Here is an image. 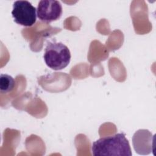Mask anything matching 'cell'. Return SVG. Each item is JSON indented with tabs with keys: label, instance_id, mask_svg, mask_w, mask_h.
<instances>
[{
	"label": "cell",
	"instance_id": "6da1fadb",
	"mask_svg": "<svg viewBox=\"0 0 156 156\" xmlns=\"http://www.w3.org/2000/svg\"><path fill=\"white\" fill-rule=\"evenodd\" d=\"M91 151L94 156H131L128 140L123 133L102 137L93 143Z\"/></svg>",
	"mask_w": 156,
	"mask_h": 156
},
{
	"label": "cell",
	"instance_id": "7a4b0ae2",
	"mask_svg": "<svg viewBox=\"0 0 156 156\" xmlns=\"http://www.w3.org/2000/svg\"><path fill=\"white\" fill-rule=\"evenodd\" d=\"M44 60L46 65L53 70L58 71L66 68L71 60L69 48L61 42L48 43L44 52Z\"/></svg>",
	"mask_w": 156,
	"mask_h": 156
},
{
	"label": "cell",
	"instance_id": "8992f818",
	"mask_svg": "<svg viewBox=\"0 0 156 156\" xmlns=\"http://www.w3.org/2000/svg\"><path fill=\"white\" fill-rule=\"evenodd\" d=\"M15 85L14 79L10 75L1 74L0 75V91L1 93L11 92Z\"/></svg>",
	"mask_w": 156,
	"mask_h": 156
},
{
	"label": "cell",
	"instance_id": "3957f363",
	"mask_svg": "<svg viewBox=\"0 0 156 156\" xmlns=\"http://www.w3.org/2000/svg\"><path fill=\"white\" fill-rule=\"evenodd\" d=\"M12 15L14 21L23 26L30 27L36 23L37 9L27 1L14 2Z\"/></svg>",
	"mask_w": 156,
	"mask_h": 156
},
{
	"label": "cell",
	"instance_id": "5b68a950",
	"mask_svg": "<svg viewBox=\"0 0 156 156\" xmlns=\"http://www.w3.org/2000/svg\"><path fill=\"white\" fill-rule=\"evenodd\" d=\"M133 145L136 152L147 155L152 151V133L147 130H139L133 136Z\"/></svg>",
	"mask_w": 156,
	"mask_h": 156
},
{
	"label": "cell",
	"instance_id": "277c9868",
	"mask_svg": "<svg viewBox=\"0 0 156 156\" xmlns=\"http://www.w3.org/2000/svg\"><path fill=\"white\" fill-rule=\"evenodd\" d=\"M62 14L60 2L56 0H41L37 9L38 18L44 23H51L58 20Z\"/></svg>",
	"mask_w": 156,
	"mask_h": 156
}]
</instances>
